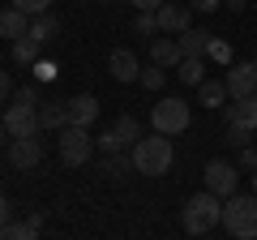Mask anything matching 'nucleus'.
I'll return each mask as SVG.
<instances>
[{"instance_id":"nucleus-19","label":"nucleus","mask_w":257,"mask_h":240,"mask_svg":"<svg viewBox=\"0 0 257 240\" xmlns=\"http://www.w3.org/2000/svg\"><path fill=\"white\" fill-rule=\"evenodd\" d=\"M39 125H43V129H56L60 133L64 125H69V103H43V107H39Z\"/></svg>"},{"instance_id":"nucleus-18","label":"nucleus","mask_w":257,"mask_h":240,"mask_svg":"<svg viewBox=\"0 0 257 240\" xmlns=\"http://www.w3.org/2000/svg\"><path fill=\"white\" fill-rule=\"evenodd\" d=\"M128 172H133V155L128 150H111L103 159V167H99V176H107V180H124Z\"/></svg>"},{"instance_id":"nucleus-3","label":"nucleus","mask_w":257,"mask_h":240,"mask_svg":"<svg viewBox=\"0 0 257 240\" xmlns=\"http://www.w3.org/2000/svg\"><path fill=\"white\" fill-rule=\"evenodd\" d=\"M223 227L231 231V236H240V240H253L257 236V193L248 189V193H231V197H223Z\"/></svg>"},{"instance_id":"nucleus-16","label":"nucleus","mask_w":257,"mask_h":240,"mask_svg":"<svg viewBox=\"0 0 257 240\" xmlns=\"http://www.w3.org/2000/svg\"><path fill=\"white\" fill-rule=\"evenodd\" d=\"M227 125H240V129L257 133V94H248V99H231V107H227Z\"/></svg>"},{"instance_id":"nucleus-38","label":"nucleus","mask_w":257,"mask_h":240,"mask_svg":"<svg viewBox=\"0 0 257 240\" xmlns=\"http://www.w3.org/2000/svg\"><path fill=\"white\" fill-rule=\"evenodd\" d=\"M5 138H9V129H5V116H0V146H5Z\"/></svg>"},{"instance_id":"nucleus-5","label":"nucleus","mask_w":257,"mask_h":240,"mask_svg":"<svg viewBox=\"0 0 257 240\" xmlns=\"http://www.w3.org/2000/svg\"><path fill=\"white\" fill-rule=\"evenodd\" d=\"M150 125H155L159 133H167V138H176V133H184L193 125V111L184 99H159L155 111H150Z\"/></svg>"},{"instance_id":"nucleus-37","label":"nucleus","mask_w":257,"mask_h":240,"mask_svg":"<svg viewBox=\"0 0 257 240\" xmlns=\"http://www.w3.org/2000/svg\"><path fill=\"white\" fill-rule=\"evenodd\" d=\"M223 9H231V13H244V0H223Z\"/></svg>"},{"instance_id":"nucleus-6","label":"nucleus","mask_w":257,"mask_h":240,"mask_svg":"<svg viewBox=\"0 0 257 240\" xmlns=\"http://www.w3.org/2000/svg\"><path fill=\"white\" fill-rule=\"evenodd\" d=\"M5 129H9V138H35V133H43V125H39V103L13 99V107H5Z\"/></svg>"},{"instance_id":"nucleus-4","label":"nucleus","mask_w":257,"mask_h":240,"mask_svg":"<svg viewBox=\"0 0 257 240\" xmlns=\"http://www.w3.org/2000/svg\"><path fill=\"white\" fill-rule=\"evenodd\" d=\"M94 138H90V129H82V125H64L60 129V159L69 167H86L94 159Z\"/></svg>"},{"instance_id":"nucleus-15","label":"nucleus","mask_w":257,"mask_h":240,"mask_svg":"<svg viewBox=\"0 0 257 240\" xmlns=\"http://www.w3.org/2000/svg\"><path fill=\"white\" fill-rule=\"evenodd\" d=\"M150 60H155V65H163V69H176V65L184 60V52H180V39H176V35L155 39V43H150Z\"/></svg>"},{"instance_id":"nucleus-7","label":"nucleus","mask_w":257,"mask_h":240,"mask_svg":"<svg viewBox=\"0 0 257 240\" xmlns=\"http://www.w3.org/2000/svg\"><path fill=\"white\" fill-rule=\"evenodd\" d=\"M142 138V125L133 116H120L116 125H107V129L94 138V146L103 150V155H111V150H133V142Z\"/></svg>"},{"instance_id":"nucleus-36","label":"nucleus","mask_w":257,"mask_h":240,"mask_svg":"<svg viewBox=\"0 0 257 240\" xmlns=\"http://www.w3.org/2000/svg\"><path fill=\"white\" fill-rule=\"evenodd\" d=\"M128 5H138V9H159L163 0H128Z\"/></svg>"},{"instance_id":"nucleus-33","label":"nucleus","mask_w":257,"mask_h":240,"mask_svg":"<svg viewBox=\"0 0 257 240\" xmlns=\"http://www.w3.org/2000/svg\"><path fill=\"white\" fill-rule=\"evenodd\" d=\"M9 94H13V77L5 73V69H0V107L9 103Z\"/></svg>"},{"instance_id":"nucleus-12","label":"nucleus","mask_w":257,"mask_h":240,"mask_svg":"<svg viewBox=\"0 0 257 240\" xmlns=\"http://www.w3.org/2000/svg\"><path fill=\"white\" fill-rule=\"evenodd\" d=\"M30 35V13H22L18 5H5L0 9V39H9V43H18V39Z\"/></svg>"},{"instance_id":"nucleus-32","label":"nucleus","mask_w":257,"mask_h":240,"mask_svg":"<svg viewBox=\"0 0 257 240\" xmlns=\"http://www.w3.org/2000/svg\"><path fill=\"white\" fill-rule=\"evenodd\" d=\"M189 9H197V13H214V9H223V0H189Z\"/></svg>"},{"instance_id":"nucleus-27","label":"nucleus","mask_w":257,"mask_h":240,"mask_svg":"<svg viewBox=\"0 0 257 240\" xmlns=\"http://www.w3.org/2000/svg\"><path fill=\"white\" fill-rule=\"evenodd\" d=\"M206 56H210L214 65H231V47L223 43V39H214V35H210V43H206Z\"/></svg>"},{"instance_id":"nucleus-34","label":"nucleus","mask_w":257,"mask_h":240,"mask_svg":"<svg viewBox=\"0 0 257 240\" xmlns=\"http://www.w3.org/2000/svg\"><path fill=\"white\" fill-rule=\"evenodd\" d=\"M13 99H26V103H39V90H35V86H22V90H13Z\"/></svg>"},{"instance_id":"nucleus-9","label":"nucleus","mask_w":257,"mask_h":240,"mask_svg":"<svg viewBox=\"0 0 257 240\" xmlns=\"http://www.w3.org/2000/svg\"><path fill=\"white\" fill-rule=\"evenodd\" d=\"M43 159V142L35 138H9V167H18V172H30V167Z\"/></svg>"},{"instance_id":"nucleus-28","label":"nucleus","mask_w":257,"mask_h":240,"mask_svg":"<svg viewBox=\"0 0 257 240\" xmlns=\"http://www.w3.org/2000/svg\"><path fill=\"white\" fill-rule=\"evenodd\" d=\"M13 5H18L22 13H30V18H35V13H47V5H52V0H13Z\"/></svg>"},{"instance_id":"nucleus-2","label":"nucleus","mask_w":257,"mask_h":240,"mask_svg":"<svg viewBox=\"0 0 257 240\" xmlns=\"http://www.w3.org/2000/svg\"><path fill=\"white\" fill-rule=\"evenodd\" d=\"M133 172L138 176H163L167 167H172V159H176V150H172V142H167V133H150V138H138L133 142Z\"/></svg>"},{"instance_id":"nucleus-13","label":"nucleus","mask_w":257,"mask_h":240,"mask_svg":"<svg viewBox=\"0 0 257 240\" xmlns=\"http://www.w3.org/2000/svg\"><path fill=\"white\" fill-rule=\"evenodd\" d=\"M107 73L116 77V82H138L142 65H138V56L128 52V47H116V52L107 56Z\"/></svg>"},{"instance_id":"nucleus-31","label":"nucleus","mask_w":257,"mask_h":240,"mask_svg":"<svg viewBox=\"0 0 257 240\" xmlns=\"http://www.w3.org/2000/svg\"><path fill=\"white\" fill-rule=\"evenodd\" d=\"M240 167L244 172H257V146H240Z\"/></svg>"},{"instance_id":"nucleus-30","label":"nucleus","mask_w":257,"mask_h":240,"mask_svg":"<svg viewBox=\"0 0 257 240\" xmlns=\"http://www.w3.org/2000/svg\"><path fill=\"white\" fill-rule=\"evenodd\" d=\"M227 142H236V146H248V142H253V133L240 129V125H227Z\"/></svg>"},{"instance_id":"nucleus-24","label":"nucleus","mask_w":257,"mask_h":240,"mask_svg":"<svg viewBox=\"0 0 257 240\" xmlns=\"http://www.w3.org/2000/svg\"><path fill=\"white\" fill-rule=\"evenodd\" d=\"M39 56H43V43H39V39H18V43H13V60H18V65H35Z\"/></svg>"},{"instance_id":"nucleus-26","label":"nucleus","mask_w":257,"mask_h":240,"mask_svg":"<svg viewBox=\"0 0 257 240\" xmlns=\"http://www.w3.org/2000/svg\"><path fill=\"white\" fill-rule=\"evenodd\" d=\"M138 82L146 86V90H163L167 73H163V65H155V60H150V69H142V73H138Z\"/></svg>"},{"instance_id":"nucleus-8","label":"nucleus","mask_w":257,"mask_h":240,"mask_svg":"<svg viewBox=\"0 0 257 240\" xmlns=\"http://www.w3.org/2000/svg\"><path fill=\"white\" fill-rule=\"evenodd\" d=\"M202 176H206V189H210V193H219V197H231V193L240 189V167L227 163V159H210Z\"/></svg>"},{"instance_id":"nucleus-35","label":"nucleus","mask_w":257,"mask_h":240,"mask_svg":"<svg viewBox=\"0 0 257 240\" xmlns=\"http://www.w3.org/2000/svg\"><path fill=\"white\" fill-rule=\"evenodd\" d=\"M13 219V206H9V197H0V227Z\"/></svg>"},{"instance_id":"nucleus-25","label":"nucleus","mask_w":257,"mask_h":240,"mask_svg":"<svg viewBox=\"0 0 257 240\" xmlns=\"http://www.w3.org/2000/svg\"><path fill=\"white\" fill-rule=\"evenodd\" d=\"M133 30H138V35H159V13L155 9H138V18H133Z\"/></svg>"},{"instance_id":"nucleus-17","label":"nucleus","mask_w":257,"mask_h":240,"mask_svg":"<svg viewBox=\"0 0 257 240\" xmlns=\"http://www.w3.org/2000/svg\"><path fill=\"white\" fill-rule=\"evenodd\" d=\"M39 231H43V214H30L26 223H5V227H0V240H35Z\"/></svg>"},{"instance_id":"nucleus-29","label":"nucleus","mask_w":257,"mask_h":240,"mask_svg":"<svg viewBox=\"0 0 257 240\" xmlns=\"http://www.w3.org/2000/svg\"><path fill=\"white\" fill-rule=\"evenodd\" d=\"M35 77H39V82H52V77H56V65L39 56V60H35Z\"/></svg>"},{"instance_id":"nucleus-39","label":"nucleus","mask_w":257,"mask_h":240,"mask_svg":"<svg viewBox=\"0 0 257 240\" xmlns=\"http://www.w3.org/2000/svg\"><path fill=\"white\" fill-rule=\"evenodd\" d=\"M248 189H253V193H257V172H248Z\"/></svg>"},{"instance_id":"nucleus-10","label":"nucleus","mask_w":257,"mask_h":240,"mask_svg":"<svg viewBox=\"0 0 257 240\" xmlns=\"http://www.w3.org/2000/svg\"><path fill=\"white\" fill-rule=\"evenodd\" d=\"M223 82H227V94H231V99H248V94H257V65H253V60L231 65Z\"/></svg>"},{"instance_id":"nucleus-11","label":"nucleus","mask_w":257,"mask_h":240,"mask_svg":"<svg viewBox=\"0 0 257 240\" xmlns=\"http://www.w3.org/2000/svg\"><path fill=\"white\" fill-rule=\"evenodd\" d=\"M159 35H180V30H189L193 26V13H189V5H159Z\"/></svg>"},{"instance_id":"nucleus-1","label":"nucleus","mask_w":257,"mask_h":240,"mask_svg":"<svg viewBox=\"0 0 257 240\" xmlns=\"http://www.w3.org/2000/svg\"><path fill=\"white\" fill-rule=\"evenodd\" d=\"M219 223H223V197L210 193V189L193 193L189 202H184V210H180V227L189 231V236H206V231H214Z\"/></svg>"},{"instance_id":"nucleus-20","label":"nucleus","mask_w":257,"mask_h":240,"mask_svg":"<svg viewBox=\"0 0 257 240\" xmlns=\"http://www.w3.org/2000/svg\"><path fill=\"white\" fill-rule=\"evenodd\" d=\"M197 99L206 103V107H227V82H214V77H206L202 86H197Z\"/></svg>"},{"instance_id":"nucleus-23","label":"nucleus","mask_w":257,"mask_h":240,"mask_svg":"<svg viewBox=\"0 0 257 240\" xmlns=\"http://www.w3.org/2000/svg\"><path fill=\"white\" fill-rule=\"evenodd\" d=\"M56 30H60V22H56V13H35V18H30V39H39V43H47V39H56Z\"/></svg>"},{"instance_id":"nucleus-14","label":"nucleus","mask_w":257,"mask_h":240,"mask_svg":"<svg viewBox=\"0 0 257 240\" xmlns=\"http://www.w3.org/2000/svg\"><path fill=\"white\" fill-rule=\"evenodd\" d=\"M94 120H99V99H94V94H73V99H69V125L90 129Z\"/></svg>"},{"instance_id":"nucleus-22","label":"nucleus","mask_w":257,"mask_h":240,"mask_svg":"<svg viewBox=\"0 0 257 240\" xmlns=\"http://www.w3.org/2000/svg\"><path fill=\"white\" fill-rule=\"evenodd\" d=\"M176 69H180V82L184 86H202L206 82V60H202V56H184Z\"/></svg>"},{"instance_id":"nucleus-21","label":"nucleus","mask_w":257,"mask_h":240,"mask_svg":"<svg viewBox=\"0 0 257 240\" xmlns=\"http://www.w3.org/2000/svg\"><path fill=\"white\" fill-rule=\"evenodd\" d=\"M180 52L184 56H206V43H210V35L206 30H197V26H189V30H180Z\"/></svg>"}]
</instances>
